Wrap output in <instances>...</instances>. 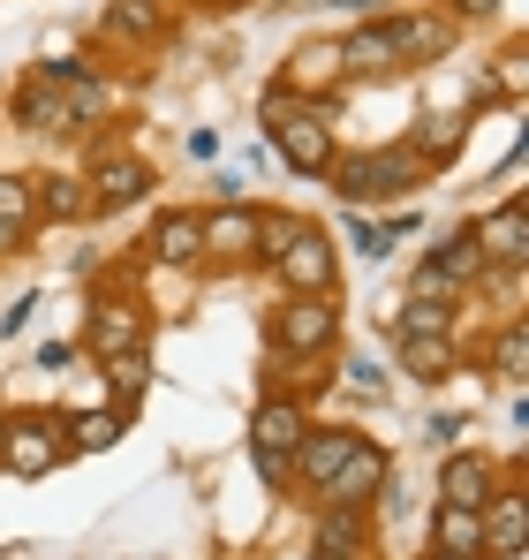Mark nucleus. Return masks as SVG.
I'll return each mask as SVG.
<instances>
[{
	"label": "nucleus",
	"mask_w": 529,
	"mask_h": 560,
	"mask_svg": "<svg viewBox=\"0 0 529 560\" xmlns=\"http://www.w3.org/2000/svg\"><path fill=\"white\" fill-rule=\"evenodd\" d=\"M386 31H393L401 69H409V61H446V54H454V23H439V15H386Z\"/></svg>",
	"instance_id": "15"
},
{
	"label": "nucleus",
	"mask_w": 529,
	"mask_h": 560,
	"mask_svg": "<svg viewBox=\"0 0 529 560\" xmlns=\"http://www.w3.org/2000/svg\"><path fill=\"white\" fill-rule=\"evenodd\" d=\"M160 8H175V0H160Z\"/></svg>",
	"instance_id": "33"
},
{
	"label": "nucleus",
	"mask_w": 529,
	"mask_h": 560,
	"mask_svg": "<svg viewBox=\"0 0 529 560\" xmlns=\"http://www.w3.org/2000/svg\"><path fill=\"white\" fill-rule=\"evenodd\" d=\"M341 69H349V77H393V69H401L393 31H386V23H363V31H349V38H341Z\"/></svg>",
	"instance_id": "17"
},
{
	"label": "nucleus",
	"mask_w": 529,
	"mask_h": 560,
	"mask_svg": "<svg viewBox=\"0 0 529 560\" xmlns=\"http://www.w3.org/2000/svg\"><path fill=\"white\" fill-rule=\"evenodd\" d=\"M258 121H264V137H272V152L295 167V175H333V129H326V114L310 106V98H295L287 84H272L258 106Z\"/></svg>",
	"instance_id": "2"
},
{
	"label": "nucleus",
	"mask_w": 529,
	"mask_h": 560,
	"mask_svg": "<svg viewBox=\"0 0 529 560\" xmlns=\"http://www.w3.org/2000/svg\"><path fill=\"white\" fill-rule=\"evenodd\" d=\"M432 560H484V553H432Z\"/></svg>",
	"instance_id": "32"
},
{
	"label": "nucleus",
	"mask_w": 529,
	"mask_h": 560,
	"mask_svg": "<svg viewBox=\"0 0 529 560\" xmlns=\"http://www.w3.org/2000/svg\"><path fill=\"white\" fill-rule=\"evenodd\" d=\"M258 266H272L287 295H333V280H341V250H333V235H326L318 220L264 212V228H258Z\"/></svg>",
	"instance_id": "1"
},
{
	"label": "nucleus",
	"mask_w": 529,
	"mask_h": 560,
	"mask_svg": "<svg viewBox=\"0 0 529 560\" xmlns=\"http://www.w3.org/2000/svg\"><path fill=\"white\" fill-rule=\"evenodd\" d=\"M499 492V463L492 455H477V447H454L439 463V500L446 508H484Z\"/></svg>",
	"instance_id": "11"
},
{
	"label": "nucleus",
	"mask_w": 529,
	"mask_h": 560,
	"mask_svg": "<svg viewBox=\"0 0 529 560\" xmlns=\"http://www.w3.org/2000/svg\"><path fill=\"white\" fill-rule=\"evenodd\" d=\"M386 477H393L386 447H378V440H355L349 463H341L333 477H326V485H318V508H371V500L386 492Z\"/></svg>",
	"instance_id": "6"
},
{
	"label": "nucleus",
	"mask_w": 529,
	"mask_h": 560,
	"mask_svg": "<svg viewBox=\"0 0 529 560\" xmlns=\"http://www.w3.org/2000/svg\"><path fill=\"white\" fill-rule=\"evenodd\" d=\"M61 455H69L61 417H8V424H0V469H8L15 485H38Z\"/></svg>",
	"instance_id": "5"
},
{
	"label": "nucleus",
	"mask_w": 529,
	"mask_h": 560,
	"mask_svg": "<svg viewBox=\"0 0 529 560\" xmlns=\"http://www.w3.org/2000/svg\"><path fill=\"white\" fill-rule=\"evenodd\" d=\"M424 160L409 152V144H386V152H355V160H333V189L349 197V205H386V197H409V189H424Z\"/></svg>",
	"instance_id": "3"
},
{
	"label": "nucleus",
	"mask_w": 529,
	"mask_h": 560,
	"mask_svg": "<svg viewBox=\"0 0 529 560\" xmlns=\"http://www.w3.org/2000/svg\"><path fill=\"white\" fill-rule=\"evenodd\" d=\"M84 189H91V212H121V205H137V197L152 189V167H144L137 152H114V144H106V152L91 160Z\"/></svg>",
	"instance_id": "8"
},
{
	"label": "nucleus",
	"mask_w": 529,
	"mask_h": 560,
	"mask_svg": "<svg viewBox=\"0 0 529 560\" xmlns=\"http://www.w3.org/2000/svg\"><path fill=\"white\" fill-rule=\"evenodd\" d=\"M492 364H499L507 378H522V372H529V334H522V318H507V326H499V341H492Z\"/></svg>",
	"instance_id": "26"
},
{
	"label": "nucleus",
	"mask_w": 529,
	"mask_h": 560,
	"mask_svg": "<svg viewBox=\"0 0 529 560\" xmlns=\"http://www.w3.org/2000/svg\"><path fill=\"white\" fill-rule=\"evenodd\" d=\"M341 8H355V0H341Z\"/></svg>",
	"instance_id": "34"
},
{
	"label": "nucleus",
	"mask_w": 529,
	"mask_h": 560,
	"mask_svg": "<svg viewBox=\"0 0 529 560\" xmlns=\"http://www.w3.org/2000/svg\"><path fill=\"white\" fill-rule=\"evenodd\" d=\"M0 228H8V235L38 228V183H31V175H0Z\"/></svg>",
	"instance_id": "24"
},
{
	"label": "nucleus",
	"mask_w": 529,
	"mask_h": 560,
	"mask_svg": "<svg viewBox=\"0 0 529 560\" xmlns=\"http://www.w3.org/2000/svg\"><path fill=\"white\" fill-rule=\"evenodd\" d=\"M341 341V303L333 295H287L280 311H272V349L280 357H326Z\"/></svg>",
	"instance_id": "4"
},
{
	"label": "nucleus",
	"mask_w": 529,
	"mask_h": 560,
	"mask_svg": "<svg viewBox=\"0 0 529 560\" xmlns=\"http://www.w3.org/2000/svg\"><path fill=\"white\" fill-rule=\"evenodd\" d=\"M416 303V295H409ZM401 334H454V303H416V311H401Z\"/></svg>",
	"instance_id": "27"
},
{
	"label": "nucleus",
	"mask_w": 529,
	"mask_h": 560,
	"mask_svg": "<svg viewBox=\"0 0 529 560\" xmlns=\"http://www.w3.org/2000/svg\"><path fill=\"white\" fill-rule=\"evenodd\" d=\"M303 432H310V417H303V401H287V394H272L258 417H250V455H287L295 463V447H303Z\"/></svg>",
	"instance_id": "13"
},
{
	"label": "nucleus",
	"mask_w": 529,
	"mask_h": 560,
	"mask_svg": "<svg viewBox=\"0 0 529 560\" xmlns=\"http://www.w3.org/2000/svg\"><path fill=\"white\" fill-rule=\"evenodd\" d=\"M144 334H152V326H144V311H137V303L98 295V303H91V326H84V349H91V357H137V349H144Z\"/></svg>",
	"instance_id": "9"
},
{
	"label": "nucleus",
	"mask_w": 529,
	"mask_h": 560,
	"mask_svg": "<svg viewBox=\"0 0 529 560\" xmlns=\"http://www.w3.org/2000/svg\"><path fill=\"white\" fill-rule=\"evenodd\" d=\"M258 205H227V212H204V258H227V266H258Z\"/></svg>",
	"instance_id": "10"
},
{
	"label": "nucleus",
	"mask_w": 529,
	"mask_h": 560,
	"mask_svg": "<svg viewBox=\"0 0 529 560\" xmlns=\"http://www.w3.org/2000/svg\"><path fill=\"white\" fill-rule=\"evenodd\" d=\"M295 98H326L349 84V69H341V38H318V46H295V61H287V77H280Z\"/></svg>",
	"instance_id": "12"
},
{
	"label": "nucleus",
	"mask_w": 529,
	"mask_h": 560,
	"mask_svg": "<svg viewBox=\"0 0 529 560\" xmlns=\"http://www.w3.org/2000/svg\"><path fill=\"white\" fill-rule=\"evenodd\" d=\"M477 228V243H484V258L492 266H522L529 258V212H522V197H507L499 212H484V220H469Z\"/></svg>",
	"instance_id": "14"
},
{
	"label": "nucleus",
	"mask_w": 529,
	"mask_h": 560,
	"mask_svg": "<svg viewBox=\"0 0 529 560\" xmlns=\"http://www.w3.org/2000/svg\"><path fill=\"white\" fill-rule=\"evenodd\" d=\"M121 432H129V409H84V417H69V447H77V455L114 447Z\"/></svg>",
	"instance_id": "23"
},
{
	"label": "nucleus",
	"mask_w": 529,
	"mask_h": 560,
	"mask_svg": "<svg viewBox=\"0 0 529 560\" xmlns=\"http://www.w3.org/2000/svg\"><path fill=\"white\" fill-rule=\"evenodd\" d=\"M144 250H152V266H197L204 258V212H167Z\"/></svg>",
	"instance_id": "16"
},
{
	"label": "nucleus",
	"mask_w": 529,
	"mask_h": 560,
	"mask_svg": "<svg viewBox=\"0 0 529 560\" xmlns=\"http://www.w3.org/2000/svg\"><path fill=\"white\" fill-rule=\"evenodd\" d=\"M355 440H363V432H349V424H341V432H303V447H295V477H303V485L318 492V485H326L333 469L349 463Z\"/></svg>",
	"instance_id": "18"
},
{
	"label": "nucleus",
	"mask_w": 529,
	"mask_h": 560,
	"mask_svg": "<svg viewBox=\"0 0 529 560\" xmlns=\"http://www.w3.org/2000/svg\"><path fill=\"white\" fill-rule=\"evenodd\" d=\"M461 137H469V121H461V114H424V129L409 137V152H416L424 167H446V160L461 152Z\"/></svg>",
	"instance_id": "22"
},
{
	"label": "nucleus",
	"mask_w": 529,
	"mask_h": 560,
	"mask_svg": "<svg viewBox=\"0 0 529 560\" xmlns=\"http://www.w3.org/2000/svg\"><path fill=\"white\" fill-rule=\"evenodd\" d=\"M484 515V560H515L529 546V492H522V469L499 477V492L477 508Z\"/></svg>",
	"instance_id": "7"
},
{
	"label": "nucleus",
	"mask_w": 529,
	"mask_h": 560,
	"mask_svg": "<svg viewBox=\"0 0 529 560\" xmlns=\"http://www.w3.org/2000/svg\"><path fill=\"white\" fill-rule=\"evenodd\" d=\"M401 372L416 386H439L454 372V334H401Z\"/></svg>",
	"instance_id": "19"
},
{
	"label": "nucleus",
	"mask_w": 529,
	"mask_h": 560,
	"mask_svg": "<svg viewBox=\"0 0 529 560\" xmlns=\"http://www.w3.org/2000/svg\"><path fill=\"white\" fill-rule=\"evenodd\" d=\"M91 212V189L77 175H54V183H38V220H84Z\"/></svg>",
	"instance_id": "25"
},
{
	"label": "nucleus",
	"mask_w": 529,
	"mask_h": 560,
	"mask_svg": "<svg viewBox=\"0 0 529 560\" xmlns=\"http://www.w3.org/2000/svg\"><path fill=\"white\" fill-rule=\"evenodd\" d=\"M492 8H499V0H454V15H461V23H469V15H492Z\"/></svg>",
	"instance_id": "29"
},
{
	"label": "nucleus",
	"mask_w": 529,
	"mask_h": 560,
	"mask_svg": "<svg viewBox=\"0 0 529 560\" xmlns=\"http://www.w3.org/2000/svg\"><path fill=\"white\" fill-rule=\"evenodd\" d=\"M432 553H484V515L477 508H432Z\"/></svg>",
	"instance_id": "20"
},
{
	"label": "nucleus",
	"mask_w": 529,
	"mask_h": 560,
	"mask_svg": "<svg viewBox=\"0 0 529 560\" xmlns=\"http://www.w3.org/2000/svg\"><path fill=\"white\" fill-rule=\"evenodd\" d=\"M310 560H363V553H341V546H310Z\"/></svg>",
	"instance_id": "30"
},
{
	"label": "nucleus",
	"mask_w": 529,
	"mask_h": 560,
	"mask_svg": "<svg viewBox=\"0 0 529 560\" xmlns=\"http://www.w3.org/2000/svg\"><path fill=\"white\" fill-rule=\"evenodd\" d=\"M106 31L129 38V46H152V38L167 31V8H160V0H106Z\"/></svg>",
	"instance_id": "21"
},
{
	"label": "nucleus",
	"mask_w": 529,
	"mask_h": 560,
	"mask_svg": "<svg viewBox=\"0 0 529 560\" xmlns=\"http://www.w3.org/2000/svg\"><path fill=\"white\" fill-rule=\"evenodd\" d=\"M98 364H106V378H114V386H121V401H137V394H144V349H137V357H98Z\"/></svg>",
	"instance_id": "28"
},
{
	"label": "nucleus",
	"mask_w": 529,
	"mask_h": 560,
	"mask_svg": "<svg viewBox=\"0 0 529 560\" xmlns=\"http://www.w3.org/2000/svg\"><path fill=\"white\" fill-rule=\"evenodd\" d=\"M8 250H15V235H8V228H0V258H8Z\"/></svg>",
	"instance_id": "31"
}]
</instances>
